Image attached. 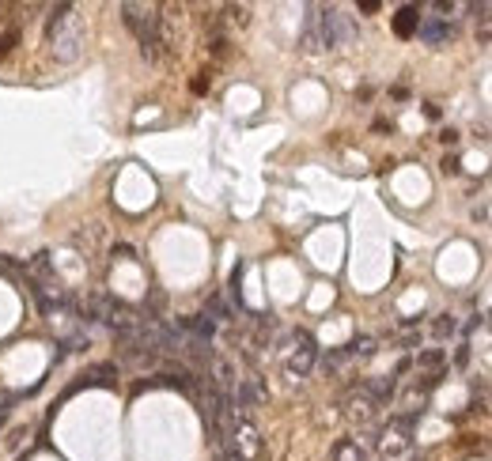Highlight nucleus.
I'll return each instance as SVG.
<instances>
[{
	"mask_svg": "<svg viewBox=\"0 0 492 461\" xmlns=\"http://www.w3.org/2000/svg\"><path fill=\"white\" fill-rule=\"evenodd\" d=\"M46 38H50V53L57 57L61 64H72L76 57H80V19L72 16L69 4L57 8V16H50V27H46Z\"/></svg>",
	"mask_w": 492,
	"mask_h": 461,
	"instance_id": "nucleus-1",
	"label": "nucleus"
},
{
	"mask_svg": "<svg viewBox=\"0 0 492 461\" xmlns=\"http://www.w3.org/2000/svg\"><path fill=\"white\" fill-rule=\"evenodd\" d=\"M122 16L129 30L137 35V42L144 46V57H156V46H159V12L151 4H122Z\"/></svg>",
	"mask_w": 492,
	"mask_h": 461,
	"instance_id": "nucleus-2",
	"label": "nucleus"
},
{
	"mask_svg": "<svg viewBox=\"0 0 492 461\" xmlns=\"http://www.w3.org/2000/svg\"><path fill=\"white\" fill-rule=\"evenodd\" d=\"M322 12V38H326V49H337V46H348V42H356V27L353 19L345 12H337V8H319Z\"/></svg>",
	"mask_w": 492,
	"mask_h": 461,
	"instance_id": "nucleus-3",
	"label": "nucleus"
},
{
	"mask_svg": "<svg viewBox=\"0 0 492 461\" xmlns=\"http://www.w3.org/2000/svg\"><path fill=\"white\" fill-rule=\"evenodd\" d=\"M409 427H413L409 416H398V420L382 431L379 450H382V457H387V461H401V457H406V450H409Z\"/></svg>",
	"mask_w": 492,
	"mask_h": 461,
	"instance_id": "nucleus-4",
	"label": "nucleus"
},
{
	"mask_svg": "<svg viewBox=\"0 0 492 461\" xmlns=\"http://www.w3.org/2000/svg\"><path fill=\"white\" fill-rule=\"evenodd\" d=\"M314 356H319V348H314V340L307 333H299V348L288 356V370L292 375H307V370L314 367Z\"/></svg>",
	"mask_w": 492,
	"mask_h": 461,
	"instance_id": "nucleus-5",
	"label": "nucleus"
},
{
	"mask_svg": "<svg viewBox=\"0 0 492 461\" xmlns=\"http://www.w3.org/2000/svg\"><path fill=\"white\" fill-rule=\"evenodd\" d=\"M231 438H235V446H231V450H235V454L243 457V461H250V457H254L258 450H261V438H258V431H254L250 424H239Z\"/></svg>",
	"mask_w": 492,
	"mask_h": 461,
	"instance_id": "nucleus-6",
	"label": "nucleus"
},
{
	"mask_svg": "<svg viewBox=\"0 0 492 461\" xmlns=\"http://www.w3.org/2000/svg\"><path fill=\"white\" fill-rule=\"evenodd\" d=\"M303 49H326V38H322V12L311 8L307 12V30H303Z\"/></svg>",
	"mask_w": 492,
	"mask_h": 461,
	"instance_id": "nucleus-7",
	"label": "nucleus"
},
{
	"mask_svg": "<svg viewBox=\"0 0 492 461\" xmlns=\"http://www.w3.org/2000/svg\"><path fill=\"white\" fill-rule=\"evenodd\" d=\"M375 409H379V404L371 401L367 390H356L353 397H348V416H353V420H360V424H367L371 416H375Z\"/></svg>",
	"mask_w": 492,
	"mask_h": 461,
	"instance_id": "nucleus-8",
	"label": "nucleus"
},
{
	"mask_svg": "<svg viewBox=\"0 0 492 461\" xmlns=\"http://www.w3.org/2000/svg\"><path fill=\"white\" fill-rule=\"evenodd\" d=\"M394 30H398L401 38L417 35V30H421V12H417V8H413V4L398 8V16H394Z\"/></svg>",
	"mask_w": 492,
	"mask_h": 461,
	"instance_id": "nucleus-9",
	"label": "nucleus"
},
{
	"mask_svg": "<svg viewBox=\"0 0 492 461\" xmlns=\"http://www.w3.org/2000/svg\"><path fill=\"white\" fill-rule=\"evenodd\" d=\"M454 30L443 23V19H424L421 23V38L428 42V46H443V42H451Z\"/></svg>",
	"mask_w": 492,
	"mask_h": 461,
	"instance_id": "nucleus-10",
	"label": "nucleus"
},
{
	"mask_svg": "<svg viewBox=\"0 0 492 461\" xmlns=\"http://www.w3.org/2000/svg\"><path fill=\"white\" fill-rule=\"evenodd\" d=\"M258 401H261V382H254V378H246L243 386H239L235 409H239V412H250V409H254Z\"/></svg>",
	"mask_w": 492,
	"mask_h": 461,
	"instance_id": "nucleus-11",
	"label": "nucleus"
},
{
	"mask_svg": "<svg viewBox=\"0 0 492 461\" xmlns=\"http://www.w3.org/2000/svg\"><path fill=\"white\" fill-rule=\"evenodd\" d=\"M417 367L428 370L432 378H440V370H443V352H440V348H428V352H421V356H417Z\"/></svg>",
	"mask_w": 492,
	"mask_h": 461,
	"instance_id": "nucleus-12",
	"label": "nucleus"
},
{
	"mask_svg": "<svg viewBox=\"0 0 492 461\" xmlns=\"http://www.w3.org/2000/svg\"><path fill=\"white\" fill-rule=\"evenodd\" d=\"M333 461H364V450H360V443H353V438H341V443L333 446Z\"/></svg>",
	"mask_w": 492,
	"mask_h": 461,
	"instance_id": "nucleus-13",
	"label": "nucleus"
},
{
	"mask_svg": "<svg viewBox=\"0 0 492 461\" xmlns=\"http://www.w3.org/2000/svg\"><path fill=\"white\" fill-rule=\"evenodd\" d=\"M114 375L118 370L110 367V363H103V367H95V370H87V382H91V386H114Z\"/></svg>",
	"mask_w": 492,
	"mask_h": 461,
	"instance_id": "nucleus-14",
	"label": "nucleus"
},
{
	"mask_svg": "<svg viewBox=\"0 0 492 461\" xmlns=\"http://www.w3.org/2000/svg\"><path fill=\"white\" fill-rule=\"evenodd\" d=\"M367 393H371V401H387L390 397V393H394V378H375V382H367V386H364Z\"/></svg>",
	"mask_w": 492,
	"mask_h": 461,
	"instance_id": "nucleus-15",
	"label": "nucleus"
},
{
	"mask_svg": "<svg viewBox=\"0 0 492 461\" xmlns=\"http://www.w3.org/2000/svg\"><path fill=\"white\" fill-rule=\"evenodd\" d=\"M375 352V340L371 337H356L353 344H348V356H371Z\"/></svg>",
	"mask_w": 492,
	"mask_h": 461,
	"instance_id": "nucleus-16",
	"label": "nucleus"
},
{
	"mask_svg": "<svg viewBox=\"0 0 492 461\" xmlns=\"http://www.w3.org/2000/svg\"><path fill=\"white\" fill-rule=\"evenodd\" d=\"M432 329H435V337H451V333H454V317H451V314H440Z\"/></svg>",
	"mask_w": 492,
	"mask_h": 461,
	"instance_id": "nucleus-17",
	"label": "nucleus"
},
{
	"mask_svg": "<svg viewBox=\"0 0 492 461\" xmlns=\"http://www.w3.org/2000/svg\"><path fill=\"white\" fill-rule=\"evenodd\" d=\"M220 461H243V457H239V454H235V450H231V446H227V450H224V457H220Z\"/></svg>",
	"mask_w": 492,
	"mask_h": 461,
	"instance_id": "nucleus-18",
	"label": "nucleus"
},
{
	"mask_svg": "<svg viewBox=\"0 0 492 461\" xmlns=\"http://www.w3.org/2000/svg\"><path fill=\"white\" fill-rule=\"evenodd\" d=\"M4 420H8V404H0V427H4Z\"/></svg>",
	"mask_w": 492,
	"mask_h": 461,
	"instance_id": "nucleus-19",
	"label": "nucleus"
}]
</instances>
